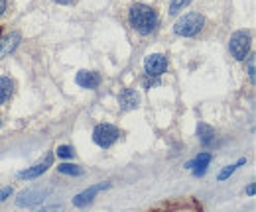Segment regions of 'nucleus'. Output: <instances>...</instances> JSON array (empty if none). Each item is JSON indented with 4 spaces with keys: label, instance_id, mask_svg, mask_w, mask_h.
Returning <instances> with one entry per match:
<instances>
[{
    "label": "nucleus",
    "instance_id": "1",
    "mask_svg": "<svg viewBox=\"0 0 256 212\" xmlns=\"http://www.w3.org/2000/svg\"><path fill=\"white\" fill-rule=\"evenodd\" d=\"M128 22L134 30L142 35H150L152 31L158 28V14L152 6L148 4H132L128 10Z\"/></svg>",
    "mask_w": 256,
    "mask_h": 212
},
{
    "label": "nucleus",
    "instance_id": "2",
    "mask_svg": "<svg viewBox=\"0 0 256 212\" xmlns=\"http://www.w3.org/2000/svg\"><path fill=\"white\" fill-rule=\"evenodd\" d=\"M203 24H205V18L201 14H197V12H192V14L182 16L176 22L174 31L178 35H182V37H193V35H197L199 31L203 30Z\"/></svg>",
    "mask_w": 256,
    "mask_h": 212
},
{
    "label": "nucleus",
    "instance_id": "3",
    "mask_svg": "<svg viewBox=\"0 0 256 212\" xmlns=\"http://www.w3.org/2000/svg\"><path fill=\"white\" fill-rule=\"evenodd\" d=\"M228 49L236 61H244L248 51H250V33L244 30L234 31L228 39Z\"/></svg>",
    "mask_w": 256,
    "mask_h": 212
},
{
    "label": "nucleus",
    "instance_id": "4",
    "mask_svg": "<svg viewBox=\"0 0 256 212\" xmlns=\"http://www.w3.org/2000/svg\"><path fill=\"white\" fill-rule=\"evenodd\" d=\"M118 138H120V132L112 124H98L93 130V142L98 148H102V150L110 148Z\"/></svg>",
    "mask_w": 256,
    "mask_h": 212
},
{
    "label": "nucleus",
    "instance_id": "5",
    "mask_svg": "<svg viewBox=\"0 0 256 212\" xmlns=\"http://www.w3.org/2000/svg\"><path fill=\"white\" fill-rule=\"evenodd\" d=\"M48 195H50V187H32V189H26L18 195L16 205L20 209H30V207L40 205Z\"/></svg>",
    "mask_w": 256,
    "mask_h": 212
},
{
    "label": "nucleus",
    "instance_id": "6",
    "mask_svg": "<svg viewBox=\"0 0 256 212\" xmlns=\"http://www.w3.org/2000/svg\"><path fill=\"white\" fill-rule=\"evenodd\" d=\"M144 69H146V75L152 77V79L162 77V75L166 73V69H168V59H166V55H162V53H152V55H148V57L144 59Z\"/></svg>",
    "mask_w": 256,
    "mask_h": 212
},
{
    "label": "nucleus",
    "instance_id": "7",
    "mask_svg": "<svg viewBox=\"0 0 256 212\" xmlns=\"http://www.w3.org/2000/svg\"><path fill=\"white\" fill-rule=\"evenodd\" d=\"M108 187H110L108 183H98V185H93V187L85 189L83 193H79V195L73 199V207H77V209H85V207H89V205L93 203V199H95L96 195H98L100 191L108 189Z\"/></svg>",
    "mask_w": 256,
    "mask_h": 212
},
{
    "label": "nucleus",
    "instance_id": "8",
    "mask_svg": "<svg viewBox=\"0 0 256 212\" xmlns=\"http://www.w3.org/2000/svg\"><path fill=\"white\" fill-rule=\"evenodd\" d=\"M52 163H54V155L52 153H48L42 161H38L36 165H32V167H28V169H24V171H20L18 173V177L20 179H38V177H42L50 167H52Z\"/></svg>",
    "mask_w": 256,
    "mask_h": 212
},
{
    "label": "nucleus",
    "instance_id": "9",
    "mask_svg": "<svg viewBox=\"0 0 256 212\" xmlns=\"http://www.w3.org/2000/svg\"><path fill=\"white\" fill-rule=\"evenodd\" d=\"M100 75L95 71H79L77 77H75V83L81 87V89H96L100 85Z\"/></svg>",
    "mask_w": 256,
    "mask_h": 212
},
{
    "label": "nucleus",
    "instance_id": "10",
    "mask_svg": "<svg viewBox=\"0 0 256 212\" xmlns=\"http://www.w3.org/2000/svg\"><path fill=\"white\" fill-rule=\"evenodd\" d=\"M209 163H211V153H199L193 161L188 163V167L193 169V175H195V177H201V175H205Z\"/></svg>",
    "mask_w": 256,
    "mask_h": 212
},
{
    "label": "nucleus",
    "instance_id": "11",
    "mask_svg": "<svg viewBox=\"0 0 256 212\" xmlns=\"http://www.w3.org/2000/svg\"><path fill=\"white\" fill-rule=\"evenodd\" d=\"M18 43H20V33H18V31H12V33H8L6 37H2V39H0V57L12 53V51L18 47Z\"/></svg>",
    "mask_w": 256,
    "mask_h": 212
},
{
    "label": "nucleus",
    "instance_id": "12",
    "mask_svg": "<svg viewBox=\"0 0 256 212\" xmlns=\"http://www.w3.org/2000/svg\"><path fill=\"white\" fill-rule=\"evenodd\" d=\"M138 102H140V96H138V92L132 91V89H124V91L118 94V104H120V108H124V110L136 108Z\"/></svg>",
    "mask_w": 256,
    "mask_h": 212
},
{
    "label": "nucleus",
    "instance_id": "13",
    "mask_svg": "<svg viewBox=\"0 0 256 212\" xmlns=\"http://www.w3.org/2000/svg\"><path fill=\"white\" fill-rule=\"evenodd\" d=\"M197 136H199V142H201L205 148H211V146L215 144V138H217L215 130H213L209 124H203V122L197 126Z\"/></svg>",
    "mask_w": 256,
    "mask_h": 212
},
{
    "label": "nucleus",
    "instance_id": "14",
    "mask_svg": "<svg viewBox=\"0 0 256 212\" xmlns=\"http://www.w3.org/2000/svg\"><path fill=\"white\" fill-rule=\"evenodd\" d=\"M14 91V83L8 79V77H0V104H4Z\"/></svg>",
    "mask_w": 256,
    "mask_h": 212
},
{
    "label": "nucleus",
    "instance_id": "15",
    "mask_svg": "<svg viewBox=\"0 0 256 212\" xmlns=\"http://www.w3.org/2000/svg\"><path fill=\"white\" fill-rule=\"evenodd\" d=\"M58 171L64 173V175H73V177L83 175V169L79 165H73V163H62V165H58Z\"/></svg>",
    "mask_w": 256,
    "mask_h": 212
},
{
    "label": "nucleus",
    "instance_id": "16",
    "mask_svg": "<svg viewBox=\"0 0 256 212\" xmlns=\"http://www.w3.org/2000/svg\"><path fill=\"white\" fill-rule=\"evenodd\" d=\"M244 163H246V159H240V161H238V163H234V165H226L223 171L219 173V181H224V179H228V177H230V175H232V173H234V171H236L240 165H244Z\"/></svg>",
    "mask_w": 256,
    "mask_h": 212
},
{
    "label": "nucleus",
    "instance_id": "17",
    "mask_svg": "<svg viewBox=\"0 0 256 212\" xmlns=\"http://www.w3.org/2000/svg\"><path fill=\"white\" fill-rule=\"evenodd\" d=\"M190 2H192V0H172V4H170V14H178V12H182Z\"/></svg>",
    "mask_w": 256,
    "mask_h": 212
},
{
    "label": "nucleus",
    "instance_id": "18",
    "mask_svg": "<svg viewBox=\"0 0 256 212\" xmlns=\"http://www.w3.org/2000/svg\"><path fill=\"white\" fill-rule=\"evenodd\" d=\"M56 153H58V157H62V159H69V157H73V148L71 146H60L58 150H56Z\"/></svg>",
    "mask_w": 256,
    "mask_h": 212
},
{
    "label": "nucleus",
    "instance_id": "19",
    "mask_svg": "<svg viewBox=\"0 0 256 212\" xmlns=\"http://www.w3.org/2000/svg\"><path fill=\"white\" fill-rule=\"evenodd\" d=\"M36 212H64V207L62 205H52V207H44Z\"/></svg>",
    "mask_w": 256,
    "mask_h": 212
},
{
    "label": "nucleus",
    "instance_id": "20",
    "mask_svg": "<svg viewBox=\"0 0 256 212\" xmlns=\"http://www.w3.org/2000/svg\"><path fill=\"white\" fill-rule=\"evenodd\" d=\"M10 197H12V189H10V187L0 189V203H2V201H6V199H10Z\"/></svg>",
    "mask_w": 256,
    "mask_h": 212
},
{
    "label": "nucleus",
    "instance_id": "21",
    "mask_svg": "<svg viewBox=\"0 0 256 212\" xmlns=\"http://www.w3.org/2000/svg\"><path fill=\"white\" fill-rule=\"evenodd\" d=\"M248 77H250V81L254 83V57L248 59Z\"/></svg>",
    "mask_w": 256,
    "mask_h": 212
},
{
    "label": "nucleus",
    "instance_id": "22",
    "mask_svg": "<svg viewBox=\"0 0 256 212\" xmlns=\"http://www.w3.org/2000/svg\"><path fill=\"white\" fill-rule=\"evenodd\" d=\"M254 191H256V187H254V185H248V189H246V193H248V197H252V195H254Z\"/></svg>",
    "mask_w": 256,
    "mask_h": 212
},
{
    "label": "nucleus",
    "instance_id": "23",
    "mask_svg": "<svg viewBox=\"0 0 256 212\" xmlns=\"http://www.w3.org/2000/svg\"><path fill=\"white\" fill-rule=\"evenodd\" d=\"M4 10H6V0H0V16L4 14Z\"/></svg>",
    "mask_w": 256,
    "mask_h": 212
},
{
    "label": "nucleus",
    "instance_id": "24",
    "mask_svg": "<svg viewBox=\"0 0 256 212\" xmlns=\"http://www.w3.org/2000/svg\"><path fill=\"white\" fill-rule=\"evenodd\" d=\"M56 2H58V4H64V6H67V4H73L75 0H56Z\"/></svg>",
    "mask_w": 256,
    "mask_h": 212
},
{
    "label": "nucleus",
    "instance_id": "25",
    "mask_svg": "<svg viewBox=\"0 0 256 212\" xmlns=\"http://www.w3.org/2000/svg\"><path fill=\"white\" fill-rule=\"evenodd\" d=\"M0 33H2V30H0Z\"/></svg>",
    "mask_w": 256,
    "mask_h": 212
},
{
    "label": "nucleus",
    "instance_id": "26",
    "mask_svg": "<svg viewBox=\"0 0 256 212\" xmlns=\"http://www.w3.org/2000/svg\"><path fill=\"white\" fill-rule=\"evenodd\" d=\"M0 124H2V122H0Z\"/></svg>",
    "mask_w": 256,
    "mask_h": 212
}]
</instances>
